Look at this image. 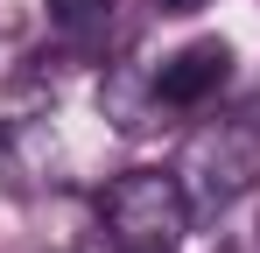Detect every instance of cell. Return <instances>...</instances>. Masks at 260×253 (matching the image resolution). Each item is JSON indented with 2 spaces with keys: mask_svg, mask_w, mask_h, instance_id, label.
<instances>
[{
  "mask_svg": "<svg viewBox=\"0 0 260 253\" xmlns=\"http://www.w3.org/2000/svg\"><path fill=\"white\" fill-rule=\"evenodd\" d=\"M176 183L197 218H218L232 211L246 190L260 183V106H239V113H211L183 134V155H176Z\"/></svg>",
  "mask_w": 260,
  "mask_h": 253,
  "instance_id": "6da1fadb",
  "label": "cell"
},
{
  "mask_svg": "<svg viewBox=\"0 0 260 253\" xmlns=\"http://www.w3.org/2000/svg\"><path fill=\"white\" fill-rule=\"evenodd\" d=\"M190 197L176 169H127L99 190V225L113 253H183L190 239Z\"/></svg>",
  "mask_w": 260,
  "mask_h": 253,
  "instance_id": "7a4b0ae2",
  "label": "cell"
},
{
  "mask_svg": "<svg viewBox=\"0 0 260 253\" xmlns=\"http://www.w3.org/2000/svg\"><path fill=\"white\" fill-rule=\"evenodd\" d=\"M148 84H155V106H169V113H204V106H218V91L232 84V42H218V36L183 42L176 56H162V71Z\"/></svg>",
  "mask_w": 260,
  "mask_h": 253,
  "instance_id": "3957f363",
  "label": "cell"
},
{
  "mask_svg": "<svg viewBox=\"0 0 260 253\" xmlns=\"http://www.w3.org/2000/svg\"><path fill=\"white\" fill-rule=\"evenodd\" d=\"M113 7L120 0H49V36L63 42V49H99V42L113 36Z\"/></svg>",
  "mask_w": 260,
  "mask_h": 253,
  "instance_id": "277c9868",
  "label": "cell"
},
{
  "mask_svg": "<svg viewBox=\"0 0 260 253\" xmlns=\"http://www.w3.org/2000/svg\"><path fill=\"white\" fill-rule=\"evenodd\" d=\"M155 7H162V14H197L204 0H155Z\"/></svg>",
  "mask_w": 260,
  "mask_h": 253,
  "instance_id": "5b68a950",
  "label": "cell"
}]
</instances>
